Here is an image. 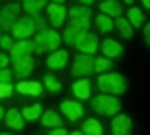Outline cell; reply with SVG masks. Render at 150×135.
Returning <instances> with one entry per match:
<instances>
[{"mask_svg":"<svg viewBox=\"0 0 150 135\" xmlns=\"http://www.w3.org/2000/svg\"><path fill=\"white\" fill-rule=\"evenodd\" d=\"M98 87L102 94L106 96H123L127 91V79L121 75V73H102L98 75V79H96Z\"/></svg>","mask_w":150,"mask_h":135,"instance_id":"cell-1","label":"cell"},{"mask_svg":"<svg viewBox=\"0 0 150 135\" xmlns=\"http://www.w3.org/2000/svg\"><path fill=\"white\" fill-rule=\"evenodd\" d=\"M59 46H61V35L50 27H44L33 35V52H38V54L54 52V50H59Z\"/></svg>","mask_w":150,"mask_h":135,"instance_id":"cell-2","label":"cell"},{"mask_svg":"<svg viewBox=\"0 0 150 135\" xmlns=\"http://www.w3.org/2000/svg\"><path fill=\"white\" fill-rule=\"evenodd\" d=\"M92 108H94V112L102 114V117H115V114H119V110H121V102H119V98H115V96L100 94L96 98H92Z\"/></svg>","mask_w":150,"mask_h":135,"instance_id":"cell-3","label":"cell"},{"mask_svg":"<svg viewBox=\"0 0 150 135\" xmlns=\"http://www.w3.org/2000/svg\"><path fill=\"white\" fill-rule=\"evenodd\" d=\"M40 29H44L42 25H38L33 19H29V17H25V19H19V21L11 27V37L15 42H21V40H29V37H33Z\"/></svg>","mask_w":150,"mask_h":135,"instance_id":"cell-4","label":"cell"},{"mask_svg":"<svg viewBox=\"0 0 150 135\" xmlns=\"http://www.w3.org/2000/svg\"><path fill=\"white\" fill-rule=\"evenodd\" d=\"M69 19H71V25L73 29H79V31H88L92 27V11L83 4H75L69 11Z\"/></svg>","mask_w":150,"mask_h":135,"instance_id":"cell-5","label":"cell"},{"mask_svg":"<svg viewBox=\"0 0 150 135\" xmlns=\"http://www.w3.org/2000/svg\"><path fill=\"white\" fill-rule=\"evenodd\" d=\"M71 73L79 79H88V75L94 73V56H86V54H77L73 58V67Z\"/></svg>","mask_w":150,"mask_h":135,"instance_id":"cell-6","label":"cell"},{"mask_svg":"<svg viewBox=\"0 0 150 135\" xmlns=\"http://www.w3.org/2000/svg\"><path fill=\"white\" fill-rule=\"evenodd\" d=\"M46 4H48L46 0H25V2H21V11H25L29 15V19H33L38 25L46 27V21L40 17V11L46 8Z\"/></svg>","mask_w":150,"mask_h":135,"instance_id":"cell-7","label":"cell"},{"mask_svg":"<svg viewBox=\"0 0 150 135\" xmlns=\"http://www.w3.org/2000/svg\"><path fill=\"white\" fill-rule=\"evenodd\" d=\"M31 54H33V42L21 40V42H15V48L8 52V60L17 63V60H23V58H31Z\"/></svg>","mask_w":150,"mask_h":135,"instance_id":"cell-8","label":"cell"},{"mask_svg":"<svg viewBox=\"0 0 150 135\" xmlns=\"http://www.w3.org/2000/svg\"><path fill=\"white\" fill-rule=\"evenodd\" d=\"M46 13H48V19L54 27H61L67 19V6L63 2H48L46 4Z\"/></svg>","mask_w":150,"mask_h":135,"instance_id":"cell-9","label":"cell"},{"mask_svg":"<svg viewBox=\"0 0 150 135\" xmlns=\"http://www.w3.org/2000/svg\"><path fill=\"white\" fill-rule=\"evenodd\" d=\"M61 112H63V117H67V121L75 123L83 117V106L75 100H63L61 102Z\"/></svg>","mask_w":150,"mask_h":135,"instance_id":"cell-10","label":"cell"},{"mask_svg":"<svg viewBox=\"0 0 150 135\" xmlns=\"http://www.w3.org/2000/svg\"><path fill=\"white\" fill-rule=\"evenodd\" d=\"M110 133L112 135H131V119L127 114H115L110 121Z\"/></svg>","mask_w":150,"mask_h":135,"instance_id":"cell-11","label":"cell"},{"mask_svg":"<svg viewBox=\"0 0 150 135\" xmlns=\"http://www.w3.org/2000/svg\"><path fill=\"white\" fill-rule=\"evenodd\" d=\"M100 52H102L104 58L115 60V58H121V54H123V46H121L117 40H112V37H106V40L100 44Z\"/></svg>","mask_w":150,"mask_h":135,"instance_id":"cell-12","label":"cell"},{"mask_svg":"<svg viewBox=\"0 0 150 135\" xmlns=\"http://www.w3.org/2000/svg\"><path fill=\"white\" fill-rule=\"evenodd\" d=\"M75 48L79 50V54L92 56V54H96V50H98V37L94 35V33H90V31H86L83 37H81V42L75 46Z\"/></svg>","mask_w":150,"mask_h":135,"instance_id":"cell-13","label":"cell"},{"mask_svg":"<svg viewBox=\"0 0 150 135\" xmlns=\"http://www.w3.org/2000/svg\"><path fill=\"white\" fill-rule=\"evenodd\" d=\"M67 60H69L67 50H61V48H59V50L50 52L46 65H48V69H50V71H61V69H65V67H67Z\"/></svg>","mask_w":150,"mask_h":135,"instance_id":"cell-14","label":"cell"},{"mask_svg":"<svg viewBox=\"0 0 150 135\" xmlns=\"http://www.w3.org/2000/svg\"><path fill=\"white\" fill-rule=\"evenodd\" d=\"M100 6V15H106L108 19H119L123 15V4L117 2V0H102V2L98 4Z\"/></svg>","mask_w":150,"mask_h":135,"instance_id":"cell-15","label":"cell"},{"mask_svg":"<svg viewBox=\"0 0 150 135\" xmlns=\"http://www.w3.org/2000/svg\"><path fill=\"white\" fill-rule=\"evenodd\" d=\"M73 96L77 100H88L90 96H92V81L90 79H79V81H75L73 87H71Z\"/></svg>","mask_w":150,"mask_h":135,"instance_id":"cell-16","label":"cell"},{"mask_svg":"<svg viewBox=\"0 0 150 135\" xmlns=\"http://www.w3.org/2000/svg\"><path fill=\"white\" fill-rule=\"evenodd\" d=\"M15 87H17L19 94H23V96H42V91H44L40 81H19Z\"/></svg>","mask_w":150,"mask_h":135,"instance_id":"cell-17","label":"cell"},{"mask_svg":"<svg viewBox=\"0 0 150 135\" xmlns=\"http://www.w3.org/2000/svg\"><path fill=\"white\" fill-rule=\"evenodd\" d=\"M40 123H42V127H46V129H59V127H63L61 114L54 112V110H44L42 117H40Z\"/></svg>","mask_w":150,"mask_h":135,"instance_id":"cell-18","label":"cell"},{"mask_svg":"<svg viewBox=\"0 0 150 135\" xmlns=\"http://www.w3.org/2000/svg\"><path fill=\"white\" fill-rule=\"evenodd\" d=\"M19 13H21V4L8 2V4H4L2 8H0V19H4V21H8V23L15 25L19 21Z\"/></svg>","mask_w":150,"mask_h":135,"instance_id":"cell-19","label":"cell"},{"mask_svg":"<svg viewBox=\"0 0 150 135\" xmlns=\"http://www.w3.org/2000/svg\"><path fill=\"white\" fill-rule=\"evenodd\" d=\"M4 123H6V127H11V129H15V131H21V129L25 127V121H23L21 112H19L17 108L6 110V114H4Z\"/></svg>","mask_w":150,"mask_h":135,"instance_id":"cell-20","label":"cell"},{"mask_svg":"<svg viewBox=\"0 0 150 135\" xmlns=\"http://www.w3.org/2000/svg\"><path fill=\"white\" fill-rule=\"evenodd\" d=\"M33 69H35V60H33V56H31V58H23V60L13 63V75H19V77H27Z\"/></svg>","mask_w":150,"mask_h":135,"instance_id":"cell-21","label":"cell"},{"mask_svg":"<svg viewBox=\"0 0 150 135\" xmlns=\"http://www.w3.org/2000/svg\"><path fill=\"white\" fill-rule=\"evenodd\" d=\"M127 23L134 27V29H138V27H142L144 23H146V17H144V13H142V8H138V6H131L129 11H127Z\"/></svg>","mask_w":150,"mask_h":135,"instance_id":"cell-22","label":"cell"},{"mask_svg":"<svg viewBox=\"0 0 150 135\" xmlns=\"http://www.w3.org/2000/svg\"><path fill=\"white\" fill-rule=\"evenodd\" d=\"M21 112V117H23V121L27 123V121H40V117H42V104H29V106H25L23 110H19Z\"/></svg>","mask_w":150,"mask_h":135,"instance_id":"cell-23","label":"cell"},{"mask_svg":"<svg viewBox=\"0 0 150 135\" xmlns=\"http://www.w3.org/2000/svg\"><path fill=\"white\" fill-rule=\"evenodd\" d=\"M112 27H117V31L121 33V37H125V40L134 37V27L127 23V19H125V17H119L117 21H112Z\"/></svg>","mask_w":150,"mask_h":135,"instance_id":"cell-24","label":"cell"},{"mask_svg":"<svg viewBox=\"0 0 150 135\" xmlns=\"http://www.w3.org/2000/svg\"><path fill=\"white\" fill-rule=\"evenodd\" d=\"M102 133H104V129H102V123H100V121H96V119H86L81 135H102Z\"/></svg>","mask_w":150,"mask_h":135,"instance_id":"cell-25","label":"cell"},{"mask_svg":"<svg viewBox=\"0 0 150 135\" xmlns=\"http://www.w3.org/2000/svg\"><path fill=\"white\" fill-rule=\"evenodd\" d=\"M83 33H86V31H79V29H73V27H67V29H65V35L61 37V40H65V42H67L69 46H73V48H75V46H77V44L81 42V37H83Z\"/></svg>","mask_w":150,"mask_h":135,"instance_id":"cell-26","label":"cell"},{"mask_svg":"<svg viewBox=\"0 0 150 135\" xmlns=\"http://www.w3.org/2000/svg\"><path fill=\"white\" fill-rule=\"evenodd\" d=\"M40 83H42V87H44V89H48L50 94H59V91H61V87H63V85H61V81L56 79V77H52L50 73H48V75H44V79H42Z\"/></svg>","mask_w":150,"mask_h":135,"instance_id":"cell-27","label":"cell"},{"mask_svg":"<svg viewBox=\"0 0 150 135\" xmlns=\"http://www.w3.org/2000/svg\"><path fill=\"white\" fill-rule=\"evenodd\" d=\"M94 25H96V29L100 33H108V31L115 29V27H112V19H108L106 15H98L96 19H94Z\"/></svg>","mask_w":150,"mask_h":135,"instance_id":"cell-28","label":"cell"},{"mask_svg":"<svg viewBox=\"0 0 150 135\" xmlns=\"http://www.w3.org/2000/svg\"><path fill=\"white\" fill-rule=\"evenodd\" d=\"M110 67H112V60L104 58V56H98V58H94V73L102 75V73L110 71Z\"/></svg>","mask_w":150,"mask_h":135,"instance_id":"cell-29","label":"cell"},{"mask_svg":"<svg viewBox=\"0 0 150 135\" xmlns=\"http://www.w3.org/2000/svg\"><path fill=\"white\" fill-rule=\"evenodd\" d=\"M0 48H2L4 52H11L13 48H15V40L8 35V33H4V35H0Z\"/></svg>","mask_w":150,"mask_h":135,"instance_id":"cell-30","label":"cell"},{"mask_svg":"<svg viewBox=\"0 0 150 135\" xmlns=\"http://www.w3.org/2000/svg\"><path fill=\"white\" fill-rule=\"evenodd\" d=\"M13 91H15V85H13V83H0V100L11 98Z\"/></svg>","mask_w":150,"mask_h":135,"instance_id":"cell-31","label":"cell"},{"mask_svg":"<svg viewBox=\"0 0 150 135\" xmlns=\"http://www.w3.org/2000/svg\"><path fill=\"white\" fill-rule=\"evenodd\" d=\"M13 71L11 69H0V83H13Z\"/></svg>","mask_w":150,"mask_h":135,"instance_id":"cell-32","label":"cell"},{"mask_svg":"<svg viewBox=\"0 0 150 135\" xmlns=\"http://www.w3.org/2000/svg\"><path fill=\"white\" fill-rule=\"evenodd\" d=\"M8 63H11V60H8V54H2V52H0V69H6Z\"/></svg>","mask_w":150,"mask_h":135,"instance_id":"cell-33","label":"cell"},{"mask_svg":"<svg viewBox=\"0 0 150 135\" xmlns=\"http://www.w3.org/2000/svg\"><path fill=\"white\" fill-rule=\"evenodd\" d=\"M142 29H144V37H146V44H150V23H144V25H142Z\"/></svg>","mask_w":150,"mask_h":135,"instance_id":"cell-34","label":"cell"},{"mask_svg":"<svg viewBox=\"0 0 150 135\" xmlns=\"http://www.w3.org/2000/svg\"><path fill=\"white\" fill-rule=\"evenodd\" d=\"M48 135H67V131H65L63 127H59V129H50Z\"/></svg>","mask_w":150,"mask_h":135,"instance_id":"cell-35","label":"cell"},{"mask_svg":"<svg viewBox=\"0 0 150 135\" xmlns=\"http://www.w3.org/2000/svg\"><path fill=\"white\" fill-rule=\"evenodd\" d=\"M4 114H6V110H4L2 106H0V121H4Z\"/></svg>","mask_w":150,"mask_h":135,"instance_id":"cell-36","label":"cell"},{"mask_svg":"<svg viewBox=\"0 0 150 135\" xmlns=\"http://www.w3.org/2000/svg\"><path fill=\"white\" fill-rule=\"evenodd\" d=\"M142 6H144V8L148 11V8H150V0H144V2H142Z\"/></svg>","mask_w":150,"mask_h":135,"instance_id":"cell-37","label":"cell"},{"mask_svg":"<svg viewBox=\"0 0 150 135\" xmlns=\"http://www.w3.org/2000/svg\"><path fill=\"white\" fill-rule=\"evenodd\" d=\"M69 135H81V131H73V133H69Z\"/></svg>","mask_w":150,"mask_h":135,"instance_id":"cell-38","label":"cell"},{"mask_svg":"<svg viewBox=\"0 0 150 135\" xmlns=\"http://www.w3.org/2000/svg\"><path fill=\"white\" fill-rule=\"evenodd\" d=\"M4 135H8V133H4Z\"/></svg>","mask_w":150,"mask_h":135,"instance_id":"cell-39","label":"cell"},{"mask_svg":"<svg viewBox=\"0 0 150 135\" xmlns=\"http://www.w3.org/2000/svg\"><path fill=\"white\" fill-rule=\"evenodd\" d=\"M0 35H2V33H0Z\"/></svg>","mask_w":150,"mask_h":135,"instance_id":"cell-40","label":"cell"}]
</instances>
